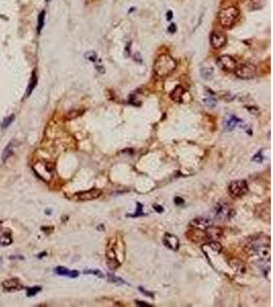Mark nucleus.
<instances>
[{
    "label": "nucleus",
    "mask_w": 273,
    "mask_h": 307,
    "mask_svg": "<svg viewBox=\"0 0 273 307\" xmlns=\"http://www.w3.org/2000/svg\"><path fill=\"white\" fill-rule=\"evenodd\" d=\"M44 20H45V12L42 10L39 15V18H38V27H37V31L40 34L41 30L44 27Z\"/></svg>",
    "instance_id": "24"
},
{
    "label": "nucleus",
    "mask_w": 273,
    "mask_h": 307,
    "mask_svg": "<svg viewBox=\"0 0 273 307\" xmlns=\"http://www.w3.org/2000/svg\"><path fill=\"white\" fill-rule=\"evenodd\" d=\"M249 191V185L245 180H235L228 186V194L233 198L244 197Z\"/></svg>",
    "instance_id": "5"
},
{
    "label": "nucleus",
    "mask_w": 273,
    "mask_h": 307,
    "mask_svg": "<svg viewBox=\"0 0 273 307\" xmlns=\"http://www.w3.org/2000/svg\"><path fill=\"white\" fill-rule=\"evenodd\" d=\"M136 304L138 306H142V307H151L153 305L150 304H147V302H143V301H136Z\"/></svg>",
    "instance_id": "35"
},
{
    "label": "nucleus",
    "mask_w": 273,
    "mask_h": 307,
    "mask_svg": "<svg viewBox=\"0 0 273 307\" xmlns=\"http://www.w3.org/2000/svg\"><path fill=\"white\" fill-rule=\"evenodd\" d=\"M253 161H257V162H262V161H263V156H262V153L259 152L258 154H256L255 157L253 158Z\"/></svg>",
    "instance_id": "32"
},
{
    "label": "nucleus",
    "mask_w": 273,
    "mask_h": 307,
    "mask_svg": "<svg viewBox=\"0 0 273 307\" xmlns=\"http://www.w3.org/2000/svg\"><path fill=\"white\" fill-rule=\"evenodd\" d=\"M124 256H125V249H124L123 240L114 237L111 241H109L106 250L107 267L113 270L119 268L124 260Z\"/></svg>",
    "instance_id": "2"
},
{
    "label": "nucleus",
    "mask_w": 273,
    "mask_h": 307,
    "mask_svg": "<svg viewBox=\"0 0 273 307\" xmlns=\"http://www.w3.org/2000/svg\"><path fill=\"white\" fill-rule=\"evenodd\" d=\"M153 209L157 211V212H163L164 209L161 206H158V205H153Z\"/></svg>",
    "instance_id": "38"
},
{
    "label": "nucleus",
    "mask_w": 273,
    "mask_h": 307,
    "mask_svg": "<svg viewBox=\"0 0 273 307\" xmlns=\"http://www.w3.org/2000/svg\"><path fill=\"white\" fill-rule=\"evenodd\" d=\"M15 115H10V116H8V117L5 118V119L3 120V122H2V124H1L2 128H3V129H6L8 126H9L13 121H15Z\"/></svg>",
    "instance_id": "26"
},
{
    "label": "nucleus",
    "mask_w": 273,
    "mask_h": 307,
    "mask_svg": "<svg viewBox=\"0 0 273 307\" xmlns=\"http://www.w3.org/2000/svg\"><path fill=\"white\" fill-rule=\"evenodd\" d=\"M142 208H143L142 205L140 204V203H137V210H136V212H135L133 215H128V216H131V217H138V216H142L143 215Z\"/></svg>",
    "instance_id": "31"
},
{
    "label": "nucleus",
    "mask_w": 273,
    "mask_h": 307,
    "mask_svg": "<svg viewBox=\"0 0 273 307\" xmlns=\"http://www.w3.org/2000/svg\"><path fill=\"white\" fill-rule=\"evenodd\" d=\"M172 18H173V12H171V10H169V12H167V20H168V21H170Z\"/></svg>",
    "instance_id": "39"
},
{
    "label": "nucleus",
    "mask_w": 273,
    "mask_h": 307,
    "mask_svg": "<svg viewBox=\"0 0 273 307\" xmlns=\"http://www.w3.org/2000/svg\"><path fill=\"white\" fill-rule=\"evenodd\" d=\"M84 56L86 57L87 59H89V61L91 62H97L98 61V57H97V54H96L95 51H88V52H86L84 54Z\"/></svg>",
    "instance_id": "27"
},
{
    "label": "nucleus",
    "mask_w": 273,
    "mask_h": 307,
    "mask_svg": "<svg viewBox=\"0 0 273 307\" xmlns=\"http://www.w3.org/2000/svg\"><path fill=\"white\" fill-rule=\"evenodd\" d=\"M37 81H38V79H37V76H36V73L33 72L31 79H30L29 85H28V88H27V96H30V95H31L32 91L35 89L36 85H37Z\"/></svg>",
    "instance_id": "20"
},
{
    "label": "nucleus",
    "mask_w": 273,
    "mask_h": 307,
    "mask_svg": "<svg viewBox=\"0 0 273 307\" xmlns=\"http://www.w3.org/2000/svg\"><path fill=\"white\" fill-rule=\"evenodd\" d=\"M241 122V120H239L238 118H236L235 116H230L229 119H228L225 123V128L227 130L231 131V130H233L234 128H235V126Z\"/></svg>",
    "instance_id": "19"
},
{
    "label": "nucleus",
    "mask_w": 273,
    "mask_h": 307,
    "mask_svg": "<svg viewBox=\"0 0 273 307\" xmlns=\"http://www.w3.org/2000/svg\"><path fill=\"white\" fill-rule=\"evenodd\" d=\"M168 31L170 33H175L176 32V25L175 24H171L169 27H168Z\"/></svg>",
    "instance_id": "36"
},
{
    "label": "nucleus",
    "mask_w": 273,
    "mask_h": 307,
    "mask_svg": "<svg viewBox=\"0 0 273 307\" xmlns=\"http://www.w3.org/2000/svg\"><path fill=\"white\" fill-rule=\"evenodd\" d=\"M139 291H140V292H142L143 294H144L145 296H147V297H153V293H150V292H147V290H144V289H143V288H141V287H139Z\"/></svg>",
    "instance_id": "34"
},
{
    "label": "nucleus",
    "mask_w": 273,
    "mask_h": 307,
    "mask_svg": "<svg viewBox=\"0 0 273 307\" xmlns=\"http://www.w3.org/2000/svg\"><path fill=\"white\" fill-rule=\"evenodd\" d=\"M40 291H41V287H39V286L29 287V288H27V296H28V297H32V296H35L37 293H39Z\"/></svg>",
    "instance_id": "25"
},
{
    "label": "nucleus",
    "mask_w": 273,
    "mask_h": 307,
    "mask_svg": "<svg viewBox=\"0 0 273 307\" xmlns=\"http://www.w3.org/2000/svg\"><path fill=\"white\" fill-rule=\"evenodd\" d=\"M45 1H47V2H48V1H49V0H45Z\"/></svg>",
    "instance_id": "41"
},
{
    "label": "nucleus",
    "mask_w": 273,
    "mask_h": 307,
    "mask_svg": "<svg viewBox=\"0 0 273 307\" xmlns=\"http://www.w3.org/2000/svg\"><path fill=\"white\" fill-rule=\"evenodd\" d=\"M163 243H164V245L167 248H169L173 251H177L179 249V240L174 234H166L164 235V238H163Z\"/></svg>",
    "instance_id": "13"
},
{
    "label": "nucleus",
    "mask_w": 273,
    "mask_h": 307,
    "mask_svg": "<svg viewBox=\"0 0 273 307\" xmlns=\"http://www.w3.org/2000/svg\"><path fill=\"white\" fill-rule=\"evenodd\" d=\"M95 69L97 70L100 74H104V72H106V70H104L103 66V65H100V64H97V62H96V64H95Z\"/></svg>",
    "instance_id": "33"
},
{
    "label": "nucleus",
    "mask_w": 273,
    "mask_h": 307,
    "mask_svg": "<svg viewBox=\"0 0 273 307\" xmlns=\"http://www.w3.org/2000/svg\"><path fill=\"white\" fill-rule=\"evenodd\" d=\"M201 75L205 80H210L214 76V69L211 67H204L201 69Z\"/></svg>",
    "instance_id": "21"
},
{
    "label": "nucleus",
    "mask_w": 273,
    "mask_h": 307,
    "mask_svg": "<svg viewBox=\"0 0 273 307\" xmlns=\"http://www.w3.org/2000/svg\"><path fill=\"white\" fill-rule=\"evenodd\" d=\"M235 75L241 79H252L257 74V68L253 64H242L239 65L234 70Z\"/></svg>",
    "instance_id": "6"
},
{
    "label": "nucleus",
    "mask_w": 273,
    "mask_h": 307,
    "mask_svg": "<svg viewBox=\"0 0 273 307\" xmlns=\"http://www.w3.org/2000/svg\"><path fill=\"white\" fill-rule=\"evenodd\" d=\"M2 287H3V289L5 291H8V292L20 291V290L24 289V286L21 284V282L16 278H8L6 281H4L3 283H2Z\"/></svg>",
    "instance_id": "12"
},
{
    "label": "nucleus",
    "mask_w": 273,
    "mask_h": 307,
    "mask_svg": "<svg viewBox=\"0 0 273 307\" xmlns=\"http://www.w3.org/2000/svg\"><path fill=\"white\" fill-rule=\"evenodd\" d=\"M189 225L192 227V228H197L200 230H205L208 227H210L213 225V221L210 218H207V217H197L194 218L190 221Z\"/></svg>",
    "instance_id": "11"
},
{
    "label": "nucleus",
    "mask_w": 273,
    "mask_h": 307,
    "mask_svg": "<svg viewBox=\"0 0 273 307\" xmlns=\"http://www.w3.org/2000/svg\"><path fill=\"white\" fill-rule=\"evenodd\" d=\"M103 194V191L99 188H91L88 191H79L74 194V199L77 201H91V200L98 199Z\"/></svg>",
    "instance_id": "9"
},
{
    "label": "nucleus",
    "mask_w": 273,
    "mask_h": 307,
    "mask_svg": "<svg viewBox=\"0 0 273 307\" xmlns=\"http://www.w3.org/2000/svg\"><path fill=\"white\" fill-rule=\"evenodd\" d=\"M82 113H83V111H76V110H75V111H71V112H69V113L67 114L66 118H67L68 120L75 119V118L79 117Z\"/></svg>",
    "instance_id": "30"
},
{
    "label": "nucleus",
    "mask_w": 273,
    "mask_h": 307,
    "mask_svg": "<svg viewBox=\"0 0 273 307\" xmlns=\"http://www.w3.org/2000/svg\"><path fill=\"white\" fill-rule=\"evenodd\" d=\"M107 276H109L110 281L113 282V283H115V284H117V285H125L126 284V282H124L121 278H118V276L112 275V273H109Z\"/></svg>",
    "instance_id": "28"
},
{
    "label": "nucleus",
    "mask_w": 273,
    "mask_h": 307,
    "mask_svg": "<svg viewBox=\"0 0 273 307\" xmlns=\"http://www.w3.org/2000/svg\"><path fill=\"white\" fill-rule=\"evenodd\" d=\"M177 67V62L167 53L161 54L153 64V71L159 77H167L172 74Z\"/></svg>",
    "instance_id": "3"
},
{
    "label": "nucleus",
    "mask_w": 273,
    "mask_h": 307,
    "mask_svg": "<svg viewBox=\"0 0 273 307\" xmlns=\"http://www.w3.org/2000/svg\"><path fill=\"white\" fill-rule=\"evenodd\" d=\"M207 247L213 250L215 253H220L222 251V245L217 241H211V242H208V244L206 245Z\"/></svg>",
    "instance_id": "23"
},
{
    "label": "nucleus",
    "mask_w": 273,
    "mask_h": 307,
    "mask_svg": "<svg viewBox=\"0 0 273 307\" xmlns=\"http://www.w3.org/2000/svg\"><path fill=\"white\" fill-rule=\"evenodd\" d=\"M54 271H56V273H57V275H67V276H70L72 278H75L79 275V272L77 270H70L63 266L56 267V269H54Z\"/></svg>",
    "instance_id": "16"
},
{
    "label": "nucleus",
    "mask_w": 273,
    "mask_h": 307,
    "mask_svg": "<svg viewBox=\"0 0 273 307\" xmlns=\"http://www.w3.org/2000/svg\"><path fill=\"white\" fill-rule=\"evenodd\" d=\"M214 214L215 217L219 219H226L229 220L235 214V211L230 209L224 203H218L214 207Z\"/></svg>",
    "instance_id": "7"
},
{
    "label": "nucleus",
    "mask_w": 273,
    "mask_h": 307,
    "mask_svg": "<svg viewBox=\"0 0 273 307\" xmlns=\"http://www.w3.org/2000/svg\"><path fill=\"white\" fill-rule=\"evenodd\" d=\"M217 65L220 69L226 72H234L235 68L238 67V62L232 56H221L217 59Z\"/></svg>",
    "instance_id": "8"
},
{
    "label": "nucleus",
    "mask_w": 273,
    "mask_h": 307,
    "mask_svg": "<svg viewBox=\"0 0 273 307\" xmlns=\"http://www.w3.org/2000/svg\"><path fill=\"white\" fill-rule=\"evenodd\" d=\"M174 202L178 205V206H181V205L184 204V200L181 199V198H175L174 199Z\"/></svg>",
    "instance_id": "37"
},
{
    "label": "nucleus",
    "mask_w": 273,
    "mask_h": 307,
    "mask_svg": "<svg viewBox=\"0 0 273 307\" xmlns=\"http://www.w3.org/2000/svg\"><path fill=\"white\" fill-rule=\"evenodd\" d=\"M2 261H3V259H2V257H0V265L2 264Z\"/></svg>",
    "instance_id": "40"
},
{
    "label": "nucleus",
    "mask_w": 273,
    "mask_h": 307,
    "mask_svg": "<svg viewBox=\"0 0 273 307\" xmlns=\"http://www.w3.org/2000/svg\"><path fill=\"white\" fill-rule=\"evenodd\" d=\"M184 92H185V90H184L183 87H182L181 85H178V86H176L175 88L173 89V91L170 93V98L173 101H176V103H181Z\"/></svg>",
    "instance_id": "15"
},
{
    "label": "nucleus",
    "mask_w": 273,
    "mask_h": 307,
    "mask_svg": "<svg viewBox=\"0 0 273 307\" xmlns=\"http://www.w3.org/2000/svg\"><path fill=\"white\" fill-rule=\"evenodd\" d=\"M84 273H86V275H97L98 278H104V275L99 269H85Z\"/></svg>",
    "instance_id": "29"
},
{
    "label": "nucleus",
    "mask_w": 273,
    "mask_h": 307,
    "mask_svg": "<svg viewBox=\"0 0 273 307\" xmlns=\"http://www.w3.org/2000/svg\"><path fill=\"white\" fill-rule=\"evenodd\" d=\"M15 140H12L6 146V147L4 149L3 153H2V161H3V162H5L8 158H10L12 156L13 150H15Z\"/></svg>",
    "instance_id": "17"
},
{
    "label": "nucleus",
    "mask_w": 273,
    "mask_h": 307,
    "mask_svg": "<svg viewBox=\"0 0 273 307\" xmlns=\"http://www.w3.org/2000/svg\"><path fill=\"white\" fill-rule=\"evenodd\" d=\"M205 103L207 106H210L211 108H214L217 103V100L215 97V94L211 91V89H207V95L205 96Z\"/></svg>",
    "instance_id": "18"
},
{
    "label": "nucleus",
    "mask_w": 273,
    "mask_h": 307,
    "mask_svg": "<svg viewBox=\"0 0 273 307\" xmlns=\"http://www.w3.org/2000/svg\"><path fill=\"white\" fill-rule=\"evenodd\" d=\"M239 16V10L235 6H228L226 8H222L218 13V20L220 25L223 28H230Z\"/></svg>",
    "instance_id": "4"
},
{
    "label": "nucleus",
    "mask_w": 273,
    "mask_h": 307,
    "mask_svg": "<svg viewBox=\"0 0 273 307\" xmlns=\"http://www.w3.org/2000/svg\"><path fill=\"white\" fill-rule=\"evenodd\" d=\"M205 234H206V241L207 242H211V241H216L218 238H221L223 231L220 227H213V225H212L205 229Z\"/></svg>",
    "instance_id": "14"
},
{
    "label": "nucleus",
    "mask_w": 273,
    "mask_h": 307,
    "mask_svg": "<svg viewBox=\"0 0 273 307\" xmlns=\"http://www.w3.org/2000/svg\"><path fill=\"white\" fill-rule=\"evenodd\" d=\"M244 251L248 255L254 256L262 262H270L271 249H270V238L267 235L258 234L249 238L244 246Z\"/></svg>",
    "instance_id": "1"
},
{
    "label": "nucleus",
    "mask_w": 273,
    "mask_h": 307,
    "mask_svg": "<svg viewBox=\"0 0 273 307\" xmlns=\"http://www.w3.org/2000/svg\"><path fill=\"white\" fill-rule=\"evenodd\" d=\"M12 242L13 241H12V234H8V232H4L3 234L0 235V246H3V247L9 246V245H12Z\"/></svg>",
    "instance_id": "22"
},
{
    "label": "nucleus",
    "mask_w": 273,
    "mask_h": 307,
    "mask_svg": "<svg viewBox=\"0 0 273 307\" xmlns=\"http://www.w3.org/2000/svg\"><path fill=\"white\" fill-rule=\"evenodd\" d=\"M211 46L215 49H220L226 44V36L222 32L213 31L210 35Z\"/></svg>",
    "instance_id": "10"
}]
</instances>
